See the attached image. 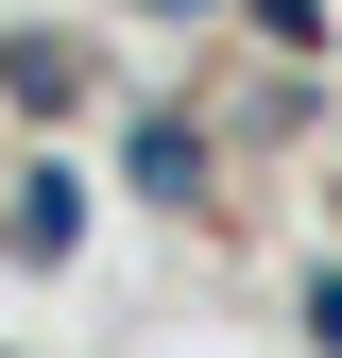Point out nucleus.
Listing matches in <instances>:
<instances>
[{"mask_svg": "<svg viewBox=\"0 0 342 358\" xmlns=\"http://www.w3.org/2000/svg\"><path fill=\"white\" fill-rule=\"evenodd\" d=\"M69 239H86V171L52 154V171H34L18 205H0V256H34V273H69Z\"/></svg>", "mask_w": 342, "mask_h": 358, "instance_id": "1", "label": "nucleus"}, {"mask_svg": "<svg viewBox=\"0 0 342 358\" xmlns=\"http://www.w3.org/2000/svg\"><path fill=\"white\" fill-rule=\"evenodd\" d=\"M120 188H154V205H205V137H189V120H137V137H120Z\"/></svg>", "mask_w": 342, "mask_h": 358, "instance_id": "2", "label": "nucleus"}, {"mask_svg": "<svg viewBox=\"0 0 342 358\" xmlns=\"http://www.w3.org/2000/svg\"><path fill=\"white\" fill-rule=\"evenodd\" d=\"M0 103H34V120H69V103H86V69H69V52H34V34H0Z\"/></svg>", "mask_w": 342, "mask_h": 358, "instance_id": "3", "label": "nucleus"}, {"mask_svg": "<svg viewBox=\"0 0 342 358\" xmlns=\"http://www.w3.org/2000/svg\"><path fill=\"white\" fill-rule=\"evenodd\" d=\"M308 358H342V273H308Z\"/></svg>", "mask_w": 342, "mask_h": 358, "instance_id": "4", "label": "nucleus"}, {"mask_svg": "<svg viewBox=\"0 0 342 358\" xmlns=\"http://www.w3.org/2000/svg\"><path fill=\"white\" fill-rule=\"evenodd\" d=\"M154 17H223V0H154Z\"/></svg>", "mask_w": 342, "mask_h": 358, "instance_id": "5", "label": "nucleus"}]
</instances>
